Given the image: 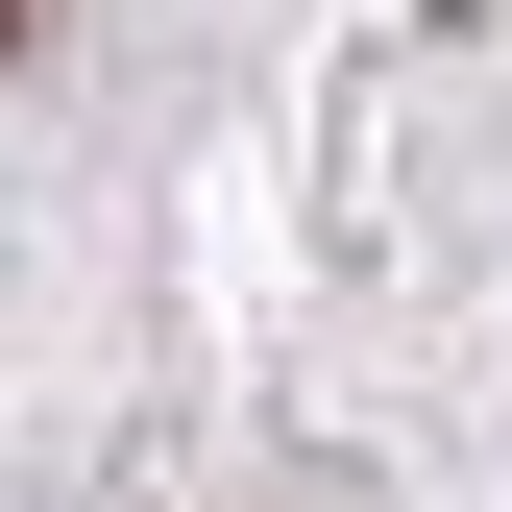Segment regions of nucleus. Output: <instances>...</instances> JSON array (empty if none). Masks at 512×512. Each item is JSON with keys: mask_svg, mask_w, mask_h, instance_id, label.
Returning a JSON list of instances; mask_svg holds the SVG:
<instances>
[{"mask_svg": "<svg viewBox=\"0 0 512 512\" xmlns=\"http://www.w3.org/2000/svg\"><path fill=\"white\" fill-rule=\"evenodd\" d=\"M0 49H25V0H0Z\"/></svg>", "mask_w": 512, "mask_h": 512, "instance_id": "f257e3e1", "label": "nucleus"}]
</instances>
